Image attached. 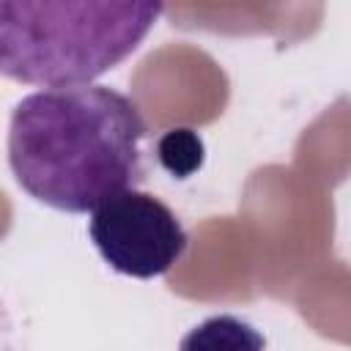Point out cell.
Here are the masks:
<instances>
[{"mask_svg": "<svg viewBox=\"0 0 351 351\" xmlns=\"http://www.w3.org/2000/svg\"><path fill=\"white\" fill-rule=\"evenodd\" d=\"M263 335L239 315H211L181 337L178 351H263Z\"/></svg>", "mask_w": 351, "mask_h": 351, "instance_id": "cell-4", "label": "cell"}, {"mask_svg": "<svg viewBox=\"0 0 351 351\" xmlns=\"http://www.w3.org/2000/svg\"><path fill=\"white\" fill-rule=\"evenodd\" d=\"M90 241L121 274L148 280L173 269L186 250L181 219L154 195L126 189L90 211Z\"/></svg>", "mask_w": 351, "mask_h": 351, "instance_id": "cell-3", "label": "cell"}, {"mask_svg": "<svg viewBox=\"0 0 351 351\" xmlns=\"http://www.w3.org/2000/svg\"><path fill=\"white\" fill-rule=\"evenodd\" d=\"M159 16V3L0 0V74L47 88L90 85L126 60Z\"/></svg>", "mask_w": 351, "mask_h": 351, "instance_id": "cell-2", "label": "cell"}, {"mask_svg": "<svg viewBox=\"0 0 351 351\" xmlns=\"http://www.w3.org/2000/svg\"><path fill=\"white\" fill-rule=\"evenodd\" d=\"M143 137L137 104L115 88H47L16 101L8 165L38 203L88 214L143 181Z\"/></svg>", "mask_w": 351, "mask_h": 351, "instance_id": "cell-1", "label": "cell"}, {"mask_svg": "<svg viewBox=\"0 0 351 351\" xmlns=\"http://www.w3.org/2000/svg\"><path fill=\"white\" fill-rule=\"evenodd\" d=\"M159 159L173 176L186 178L203 162V143L189 129H173L159 140Z\"/></svg>", "mask_w": 351, "mask_h": 351, "instance_id": "cell-5", "label": "cell"}]
</instances>
